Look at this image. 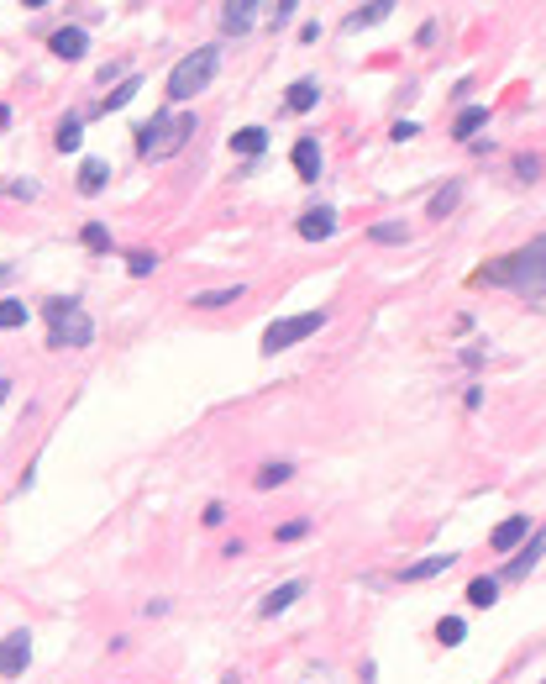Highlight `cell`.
Segmentation results:
<instances>
[{"label": "cell", "mask_w": 546, "mask_h": 684, "mask_svg": "<svg viewBox=\"0 0 546 684\" xmlns=\"http://www.w3.org/2000/svg\"><path fill=\"white\" fill-rule=\"evenodd\" d=\"M326 327V311H300V316H278L263 327V353H284V347H294V342H305L310 332H321Z\"/></svg>", "instance_id": "cell-5"}, {"label": "cell", "mask_w": 546, "mask_h": 684, "mask_svg": "<svg viewBox=\"0 0 546 684\" xmlns=\"http://www.w3.org/2000/svg\"><path fill=\"white\" fill-rule=\"evenodd\" d=\"M473 285H499V289L526 295V300H546V232L531 237L520 253H504V258L484 264L473 274Z\"/></svg>", "instance_id": "cell-1"}, {"label": "cell", "mask_w": 546, "mask_h": 684, "mask_svg": "<svg viewBox=\"0 0 546 684\" xmlns=\"http://www.w3.org/2000/svg\"><path fill=\"white\" fill-rule=\"evenodd\" d=\"M142 90V79L137 74H126L121 85H110L106 95H100V106H95V116H106V111H121V106H132V95Z\"/></svg>", "instance_id": "cell-15"}, {"label": "cell", "mask_w": 546, "mask_h": 684, "mask_svg": "<svg viewBox=\"0 0 546 684\" xmlns=\"http://www.w3.org/2000/svg\"><path fill=\"white\" fill-rule=\"evenodd\" d=\"M300 595H305V579H289V584H278V590H269V595H263L258 616H284V611H289Z\"/></svg>", "instance_id": "cell-12"}, {"label": "cell", "mask_w": 546, "mask_h": 684, "mask_svg": "<svg viewBox=\"0 0 546 684\" xmlns=\"http://www.w3.org/2000/svg\"><path fill=\"white\" fill-rule=\"evenodd\" d=\"M415 132H421V126H415V121H394V132H389V137H394V142H410V137H415Z\"/></svg>", "instance_id": "cell-35"}, {"label": "cell", "mask_w": 546, "mask_h": 684, "mask_svg": "<svg viewBox=\"0 0 546 684\" xmlns=\"http://www.w3.org/2000/svg\"><path fill=\"white\" fill-rule=\"evenodd\" d=\"M242 295H247L242 285H226V289H200V295H189V305H195V311H221V305H237Z\"/></svg>", "instance_id": "cell-18"}, {"label": "cell", "mask_w": 546, "mask_h": 684, "mask_svg": "<svg viewBox=\"0 0 546 684\" xmlns=\"http://www.w3.org/2000/svg\"><path fill=\"white\" fill-rule=\"evenodd\" d=\"M79 242H84L90 253H110V232L100 227V222H84V227H79Z\"/></svg>", "instance_id": "cell-29"}, {"label": "cell", "mask_w": 546, "mask_h": 684, "mask_svg": "<svg viewBox=\"0 0 546 684\" xmlns=\"http://www.w3.org/2000/svg\"><path fill=\"white\" fill-rule=\"evenodd\" d=\"M79 142H84V137H79V116H63L58 132H53V148L58 153H79Z\"/></svg>", "instance_id": "cell-24"}, {"label": "cell", "mask_w": 546, "mask_h": 684, "mask_svg": "<svg viewBox=\"0 0 546 684\" xmlns=\"http://www.w3.org/2000/svg\"><path fill=\"white\" fill-rule=\"evenodd\" d=\"M484 358H489V353H484V342H473V347H462V363H468V369H478Z\"/></svg>", "instance_id": "cell-36"}, {"label": "cell", "mask_w": 546, "mask_h": 684, "mask_svg": "<svg viewBox=\"0 0 546 684\" xmlns=\"http://www.w3.org/2000/svg\"><path fill=\"white\" fill-rule=\"evenodd\" d=\"M5 395H11V379H0V400H5Z\"/></svg>", "instance_id": "cell-39"}, {"label": "cell", "mask_w": 546, "mask_h": 684, "mask_svg": "<svg viewBox=\"0 0 546 684\" xmlns=\"http://www.w3.org/2000/svg\"><path fill=\"white\" fill-rule=\"evenodd\" d=\"M200 521H205V526H221V521H226V506H221V501H211V506H205V516H200Z\"/></svg>", "instance_id": "cell-37"}, {"label": "cell", "mask_w": 546, "mask_h": 684, "mask_svg": "<svg viewBox=\"0 0 546 684\" xmlns=\"http://www.w3.org/2000/svg\"><path fill=\"white\" fill-rule=\"evenodd\" d=\"M457 200H462V179H446V184H441L437 195L426 200V216H431V222H441V216H452V211H457Z\"/></svg>", "instance_id": "cell-16"}, {"label": "cell", "mask_w": 546, "mask_h": 684, "mask_svg": "<svg viewBox=\"0 0 546 684\" xmlns=\"http://www.w3.org/2000/svg\"><path fill=\"white\" fill-rule=\"evenodd\" d=\"M316 101H321V85H316V79H294V85H289V95H284V106H289L294 116H305Z\"/></svg>", "instance_id": "cell-19"}, {"label": "cell", "mask_w": 546, "mask_h": 684, "mask_svg": "<svg viewBox=\"0 0 546 684\" xmlns=\"http://www.w3.org/2000/svg\"><path fill=\"white\" fill-rule=\"evenodd\" d=\"M0 280H5V269H0Z\"/></svg>", "instance_id": "cell-42"}, {"label": "cell", "mask_w": 546, "mask_h": 684, "mask_svg": "<svg viewBox=\"0 0 546 684\" xmlns=\"http://www.w3.org/2000/svg\"><path fill=\"white\" fill-rule=\"evenodd\" d=\"M106 179H110L106 159H84V164H79V195H100V190H106Z\"/></svg>", "instance_id": "cell-20"}, {"label": "cell", "mask_w": 546, "mask_h": 684, "mask_svg": "<svg viewBox=\"0 0 546 684\" xmlns=\"http://www.w3.org/2000/svg\"><path fill=\"white\" fill-rule=\"evenodd\" d=\"M27 664H32V637H27V631L0 637V680H21Z\"/></svg>", "instance_id": "cell-6"}, {"label": "cell", "mask_w": 546, "mask_h": 684, "mask_svg": "<svg viewBox=\"0 0 546 684\" xmlns=\"http://www.w3.org/2000/svg\"><path fill=\"white\" fill-rule=\"evenodd\" d=\"M300 537H310V521H305V516H294V521L278 526V542H300Z\"/></svg>", "instance_id": "cell-31"}, {"label": "cell", "mask_w": 546, "mask_h": 684, "mask_svg": "<svg viewBox=\"0 0 546 684\" xmlns=\"http://www.w3.org/2000/svg\"><path fill=\"white\" fill-rule=\"evenodd\" d=\"M221 74V48H195L189 58H179L168 69V106H184L189 95H200Z\"/></svg>", "instance_id": "cell-4"}, {"label": "cell", "mask_w": 546, "mask_h": 684, "mask_svg": "<svg viewBox=\"0 0 546 684\" xmlns=\"http://www.w3.org/2000/svg\"><path fill=\"white\" fill-rule=\"evenodd\" d=\"M368 237L383 242V248H394V242H410V227L405 222H379V227H368Z\"/></svg>", "instance_id": "cell-27"}, {"label": "cell", "mask_w": 546, "mask_h": 684, "mask_svg": "<svg viewBox=\"0 0 546 684\" xmlns=\"http://www.w3.org/2000/svg\"><path fill=\"white\" fill-rule=\"evenodd\" d=\"M195 111L189 116H173V111H158L148 116L142 126H137V153L142 159H168V153H179L184 148V137H195Z\"/></svg>", "instance_id": "cell-2"}, {"label": "cell", "mask_w": 546, "mask_h": 684, "mask_svg": "<svg viewBox=\"0 0 546 684\" xmlns=\"http://www.w3.org/2000/svg\"><path fill=\"white\" fill-rule=\"evenodd\" d=\"M531 532H536V521H531V516H504V521L489 532V548H494V553H510V548H515V542H526Z\"/></svg>", "instance_id": "cell-7"}, {"label": "cell", "mask_w": 546, "mask_h": 684, "mask_svg": "<svg viewBox=\"0 0 546 684\" xmlns=\"http://www.w3.org/2000/svg\"><path fill=\"white\" fill-rule=\"evenodd\" d=\"M515 174H520V179L531 184V179L542 174V159H536V153H520V159H515Z\"/></svg>", "instance_id": "cell-32"}, {"label": "cell", "mask_w": 546, "mask_h": 684, "mask_svg": "<svg viewBox=\"0 0 546 684\" xmlns=\"http://www.w3.org/2000/svg\"><path fill=\"white\" fill-rule=\"evenodd\" d=\"M462 637H468V622H462V616H441V622H437V642H441V647H457Z\"/></svg>", "instance_id": "cell-26"}, {"label": "cell", "mask_w": 546, "mask_h": 684, "mask_svg": "<svg viewBox=\"0 0 546 684\" xmlns=\"http://www.w3.org/2000/svg\"><path fill=\"white\" fill-rule=\"evenodd\" d=\"M48 48H53L63 63H74V58H84V48H90V32H84V27H58Z\"/></svg>", "instance_id": "cell-10"}, {"label": "cell", "mask_w": 546, "mask_h": 684, "mask_svg": "<svg viewBox=\"0 0 546 684\" xmlns=\"http://www.w3.org/2000/svg\"><path fill=\"white\" fill-rule=\"evenodd\" d=\"M158 269V253H148V248H137V253H126V274L132 280H148Z\"/></svg>", "instance_id": "cell-28"}, {"label": "cell", "mask_w": 546, "mask_h": 684, "mask_svg": "<svg viewBox=\"0 0 546 684\" xmlns=\"http://www.w3.org/2000/svg\"><path fill=\"white\" fill-rule=\"evenodd\" d=\"M457 564V553H431V558H421V564H410V569H399V584H421V579H437Z\"/></svg>", "instance_id": "cell-14"}, {"label": "cell", "mask_w": 546, "mask_h": 684, "mask_svg": "<svg viewBox=\"0 0 546 684\" xmlns=\"http://www.w3.org/2000/svg\"><path fill=\"white\" fill-rule=\"evenodd\" d=\"M389 0H368V5H357L352 16H347V32H357V27H379V21H389Z\"/></svg>", "instance_id": "cell-22"}, {"label": "cell", "mask_w": 546, "mask_h": 684, "mask_svg": "<svg viewBox=\"0 0 546 684\" xmlns=\"http://www.w3.org/2000/svg\"><path fill=\"white\" fill-rule=\"evenodd\" d=\"M43 316H48V347H90L95 342V322L84 316V305L74 300V295H63V300H48L43 305Z\"/></svg>", "instance_id": "cell-3"}, {"label": "cell", "mask_w": 546, "mask_h": 684, "mask_svg": "<svg viewBox=\"0 0 546 684\" xmlns=\"http://www.w3.org/2000/svg\"><path fill=\"white\" fill-rule=\"evenodd\" d=\"M263 148H269V126H242V132H231V153L258 159Z\"/></svg>", "instance_id": "cell-17"}, {"label": "cell", "mask_w": 546, "mask_h": 684, "mask_svg": "<svg viewBox=\"0 0 546 684\" xmlns=\"http://www.w3.org/2000/svg\"><path fill=\"white\" fill-rule=\"evenodd\" d=\"M5 195H16V200H32V195H37V184H32V179H11V184H5Z\"/></svg>", "instance_id": "cell-34"}, {"label": "cell", "mask_w": 546, "mask_h": 684, "mask_svg": "<svg viewBox=\"0 0 546 684\" xmlns=\"http://www.w3.org/2000/svg\"><path fill=\"white\" fill-rule=\"evenodd\" d=\"M289 474H294L289 463H263V468H258V490H273V484H289Z\"/></svg>", "instance_id": "cell-30"}, {"label": "cell", "mask_w": 546, "mask_h": 684, "mask_svg": "<svg viewBox=\"0 0 546 684\" xmlns=\"http://www.w3.org/2000/svg\"><path fill=\"white\" fill-rule=\"evenodd\" d=\"M294 11H300V5H294V0H278V5H273V27H289V21H294Z\"/></svg>", "instance_id": "cell-33"}, {"label": "cell", "mask_w": 546, "mask_h": 684, "mask_svg": "<svg viewBox=\"0 0 546 684\" xmlns=\"http://www.w3.org/2000/svg\"><path fill=\"white\" fill-rule=\"evenodd\" d=\"M542 553H546V532H531V542H526V548H520V553L504 564V574H499V579H510V584H515V579H526V574L542 564Z\"/></svg>", "instance_id": "cell-8"}, {"label": "cell", "mask_w": 546, "mask_h": 684, "mask_svg": "<svg viewBox=\"0 0 546 684\" xmlns=\"http://www.w3.org/2000/svg\"><path fill=\"white\" fill-rule=\"evenodd\" d=\"M331 232H336V211H331V206H316V211L300 216V237H305V242H326Z\"/></svg>", "instance_id": "cell-13"}, {"label": "cell", "mask_w": 546, "mask_h": 684, "mask_svg": "<svg viewBox=\"0 0 546 684\" xmlns=\"http://www.w3.org/2000/svg\"><path fill=\"white\" fill-rule=\"evenodd\" d=\"M5 121H11V106H0V126H5Z\"/></svg>", "instance_id": "cell-40"}, {"label": "cell", "mask_w": 546, "mask_h": 684, "mask_svg": "<svg viewBox=\"0 0 546 684\" xmlns=\"http://www.w3.org/2000/svg\"><path fill=\"white\" fill-rule=\"evenodd\" d=\"M494 600H499V579H494V574H478V579L468 584V606H473V611H489Z\"/></svg>", "instance_id": "cell-23"}, {"label": "cell", "mask_w": 546, "mask_h": 684, "mask_svg": "<svg viewBox=\"0 0 546 684\" xmlns=\"http://www.w3.org/2000/svg\"><path fill=\"white\" fill-rule=\"evenodd\" d=\"M289 164H294L300 179H310V184H316V179H321V148H316V137H300V142H294V153H289Z\"/></svg>", "instance_id": "cell-11"}, {"label": "cell", "mask_w": 546, "mask_h": 684, "mask_svg": "<svg viewBox=\"0 0 546 684\" xmlns=\"http://www.w3.org/2000/svg\"><path fill=\"white\" fill-rule=\"evenodd\" d=\"M489 126V106H468V111L452 121V137L457 142H473V132H484Z\"/></svg>", "instance_id": "cell-21"}, {"label": "cell", "mask_w": 546, "mask_h": 684, "mask_svg": "<svg viewBox=\"0 0 546 684\" xmlns=\"http://www.w3.org/2000/svg\"><path fill=\"white\" fill-rule=\"evenodd\" d=\"M32 322V311L21 305V300H0V332H16V327H27Z\"/></svg>", "instance_id": "cell-25"}, {"label": "cell", "mask_w": 546, "mask_h": 684, "mask_svg": "<svg viewBox=\"0 0 546 684\" xmlns=\"http://www.w3.org/2000/svg\"><path fill=\"white\" fill-rule=\"evenodd\" d=\"M221 684H242V680H237V674H226V680H221Z\"/></svg>", "instance_id": "cell-41"}, {"label": "cell", "mask_w": 546, "mask_h": 684, "mask_svg": "<svg viewBox=\"0 0 546 684\" xmlns=\"http://www.w3.org/2000/svg\"><path fill=\"white\" fill-rule=\"evenodd\" d=\"M542 684H546V680H542Z\"/></svg>", "instance_id": "cell-43"}, {"label": "cell", "mask_w": 546, "mask_h": 684, "mask_svg": "<svg viewBox=\"0 0 546 684\" xmlns=\"http://www.w3.org/2000/svg\"><path fill=\"white\" fill-rule=\"evenodd\" d=\"M462 405H468V411H478V405H484V390H478V385H468V390H462Z\"/></svg>", "instance_id": "cell-38"}, {"label": "cell", "mask_w": 546, "mask_h": 684, "mask_svg": "<svg viewBox=\"0 0 546 684\" xmlns=\"http://www.w3.org/2000/svg\"><path fill=\"white\" fill-rule=\"evenodd\" d=\"M253 11H263V5H258V0H226V5H221V32L242 37V32L253 27Z\"/></svg>", "instance_id": "cell-9"}]
</instances>
